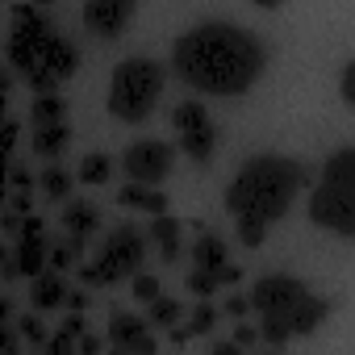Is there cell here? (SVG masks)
<instances>
[{
  "label": "cell",
  "instance_id": "1",
  "mask_svg": "<svg viewBox=\"0 0 355 355\" xmlns=\"http://www.w3.org/2000/svg\"><path fill=\"white\" fill-rule=\"evenodd\" d=\"M171 67L189 88L209 96H243L268 67V51L234 21H201L171 46Z\"/></svg>",
  "mask_w": 355,
  "mask_h": 355
},
{
  "label": "cell",
  "instance_id": "2",
  "mask_svg": "<svg viewBox=\"0 0 355 355\" xmlns=\"http://www.w3.org/2000/svg\"><path fill=\"white\" fill-rule=\"evenodd\" d=\"M305 184V167L297 159L284 155H255L239 167V175L226 189V209L239 222H255V226H272L288 214L293 197Z\"/></svg>",
  "mask_w": 355,
  "mask_h": 355
},
{
  "label": "cell",
  "instance_id": "3",
  "mask_svg": "<svg viewBox=\"0 0 355 355\" xmlns=\"http://www.w3.org/2000/svg\"><path fill=\"white\" fill-rule=\"evenodd\" d=\"M309 222L338 239H355V150L351 146L326 159L322 184L309 197Z\"/></svg>",
  "mask_w": 355,
  "mask_h": 355
},
{
  "label": "cell",
  "instance_id": "4",
  "mask_svg": "<svg viewBox=\"0 0 355 355\" xmlns=\"http://www.w3.org/2000/svg\"><path fill=\"white\" fill-rule=\"evenodd\" d=\"M159 92H163V67L155 59H142V55L121 59L113 67V80H109V113L117 121L138 125L150 117Z\"/></svg>",
  "mask_w": 355,
  "mask_h": 355
},
{
  "label": "cell",
  "instance_id": "5",
  "mask_svg": "<svg viewBox=\"0 0 355 355\" xmlns=\"http://www.w3.org/2000/svg\"><path fill=\"white\" fill-rule=\"evenodd\" d=\"M142 259H146V239H142V230L121 226V230H113V234L105 239V251L96 255V263H84V268H80V280H84L88 288H105V284H117V280H125V276H138Z\"/></svg>",
  "mask_w": 355,
  "mask_h": 355
},
{
  "label": "cell",
  "instance_id": "6",
  "mask_svg": "<svg viewBox=\"0 0 355 355\" xmlns=\"http://www.w3.org/2000/svg\"><path fill=\"white\" fill-rule=\"evenodd\" d=\"M76 63H80L76 46H71L67 38H59V34H46V42L30 55V63H26L21 71H26V84H30L38 96H55V88L76 76Z\"/></svg>",
  "mask_w": 355,
  "mask_h": 355
},
{
  "label": "cell",
  "instance_id": "7",
  "mask_svg": "<svg viewBox=\"0 0 355 355\" xmlns=\"http://www.w3.org/2000/svg\"><path fill=\"white\" fill-rule=\"evenodd\" d=\"M326 313H330V301H326V297L305 293V297H301V301H293L288 309L268 313V318H263V326H259V338H268V343L305 338V334H313V330H318V322H322Z\"/></svg>",
  "mask_w": 355,
  "mask_h": 355
},
{
  "label": "cell",
  "instance_id": "8",
  "mask_svg": "<svg viewBox=\"0 0 355 355\" xmlns=\"http://www.w3.org/2000/svg\"><path fill=\"white\" fill-rule=\"evenodd\" d=\"M171 121H175L180 146H184V155H189L193 163H209V159H214V150H218V125H214V117L205 113V105L180 101V105H175V113H171Z\"/></svg>",
  "mask_w": 355,
  "mask_h": 355
},
{
  "label": "cell",
  "instance_id": "9",
  "mask_svg": "<svg viewBox=\"0 0 355 355\" xmlns=\"http://www.w3.org/2000/svg\"><path fill=\"white\" fill-rule=\"evenodd\" d=\"M171 163H175V150L159 138H142V142L125 146V155H121V171L130 175V184H150V189H159V180H167Z\"/></svg>",
  "mask_w": 355,
  "mask_h": 355
},
{
  "label": "cell",
  "instance_id": "10",
  "mask_svg": "<svg viewBox=\"0 0 355 355\" xmlns=\"http://www.w3.org/2000/svg\"><path fill=\"white\" fill-rule=\"evenodd\" d=\"M46 17L38 13V9H30V5H17L13 9V38H9V59H13V67H26L30 63V55L46 42Z\"/></svg>",
  "mask_w": 355,
  "mask_h": 355
},
{
  "label": "cell",
  "instance_id": "11",
  "mask_svg": "<svg viewBox=\"0 0 355 355\" xmlns=\"http://www.w3.org/2000/svg\"><path fill=\"white\" fill-rule=\"evenodd\" d=\"M309 288H305V280H297V276H263V280H255V288H251V309L255 313H280V309H288L293 301H301Z\"/></svg>",
  "mask_w": 355,
  "mask_h": 355
},
{
  "label": "cell",
  "instance_id": "12",
  "mask_svg": "<svg viewBox=\"0 0 355 355\" xmlns=\"http://www.w3.org/2000/svg\"><path fill=\"white\" fill-rule=\"evenodd\" d=\"M130 17H134V5H130V0H92V5L84 9V26H88L96 38H117Z\"/></svg>",
  "mask_w": 355,
  "mask_h": 355
},
{
  "label": "cell",
  "instance_id": "13",
  "mask_svg": "<svg viewBox=\"0 0 355 355\" xmlns=\"http://www.w3.org/2000/svg\"><path fill=\"white\" fill-rule=\"evenodd\" d=\"M109 338L117 351L130 355H155V334H146V322L134 313H113L109 318Z\"/></svg>",
  "mask_w": 355,
  "mask_h": 355
},
{
  "label": "cell",
  "instance_id": "14",
  "mask_svg": "<svg viewBox=\"0 0 355 355\" xmlns=\"http://www.w3.org/2000/svg\"><path fill=\"white\" fill-rule=\"evenodd\" d=\"M17 272H21V276H42V272H46V247H42V239H21L9 276H17Z\"/></svg>",
  "mask_w": 355,
  "mask_h": 355
},
{
  "label": "cell",
  "instance_id": "15",
  "mask_svg": "<svg viewBox=\"0 0 355 355\" xmlns=\"http://www.w3.org/2000/svg\"><path fill=\"white\" fill-rule=\"evenodd\" d=\"M193 268L197 272H222L226 268V243L218 234H201L193 247Z\"/></svg>",
  "mask_w": 355,
  "mask_h": 355
},
{
  "label": "cell",
  "instance_id": "16",
  "mask_svg": "<svg viewBox=\"0 0 355 355\" xmlns=\"http://www.w3.org/2000/svg\"><path fill=\"white\" fill-rule=\"evenodd\" d=\"M150 234H155V243H159V255H163L167 263H175V259H180V222H175V218L159 214V218H155V226H150Z\"/></svg>",
  "mask_w": 355,
  "mask_h": 355
},
{
  "label": "cell",
  "instance_id": "17",
  "mask_svg": "<svg viewBox=\"0 0 355 355\" xmlns=\"http://www.w3.org/2000/svg\"><path fill=\"white\" fill-rule=\"evenodd\" d=\"M121 205H134V209H146V214L159 218L167 209V197L159 189H150V184H125L121 189Z\"/></svg>",
  "mask_w": 355,
  "mask_h": 355
},
{
  "label": "cell",
  "instance_id": "18",
  "mask_svg": "<svg viewBox=\"0 0 355 355\" xmlns=\"http://www.w3.org/2000/svg\"><path fill=\"white\" fill-rule=\"evenodd\" d=\"M67 138H71L67 121H63V125H38V134H34V150H38L42 159H59V155L67 150Z\"/></svg>",
  "mask_w": 355,
  "mask_h": 355
},
{
  "label": "cell",
  "instance_id": "19",
  "mask_svg": "<svg viewBox=\"0 0 355 355\" xmlns=\"http://www.w3.org/2000/svg\"><path fill=\"white\" fill-rule=\"evenodd\" d=\"M63 222H67L71 239H80V243H84V234H92V230H96L101 214H96L88 201H71V205H67V214H63Z\"/></svg>",
  "mask_w": 355,
  "mask_h": 355
},
{
  "label": "cell",
  "instance_id": "20",
  "mask_svg": "<svg viewBox=\"0 0 355 355\" xmlns=\"http://www.w3.org/2000/svg\"><path fill=\"white\" fill-rule=\"evenodd\" d=\"M63 297H67V288H63L59 272L34 276V305H38V309H55V305H63Z\"/></svg>",
  "mask_w": 355,
  "mask_h": 355
},
{
  "label": "cell",
  "instance_id": "21",
  "mask_svg": "<svg viewBox=\"0 0 355 355\" xmlns=\"http://www.w3.org/2000/svg\"><path fill=\"white\" fill-rule=\"evenodd\" d=\"M67 117V105L59 96H38L34 101V125H63Z\"/></svg>",
  "mask_w": 355,
  "mask_h": 355
},
{
  "label": "cell",
  "instance_id": "22",
  "mask_svg": "<svg viewBox=\"0 0 355 355\" xmlns=\"http://www.w3.org/2000/svg\"><path fill=\"white\" fill-rule=\"evenodd\" d=\"M109 171H113V159L96 150V155H88V159L80 163V180H84V184H105Z\"/></svg>",
  "mask_w": 355,
  "mask_h": 355
},
{
  "label": "cell",
  "instance_id": "23",
  "mask_svg": "<svg viewBox=\"0 0 355 355\" xmlns=\"http://www.w3.org/2000/svg\"><path fill=\"white\" fill-rule=\"evenodd\" d=\"M214 326H218V309H214L209 301H197V305H193V318H189V326H184V334L197 338V334H209Z\"/></svg>",
  "mask_w": 355,
  "mask_h": 355
},
{
  "label": "cell",
  "instance_id": "24",
  "mask_svg": "<svg viewBox=\"0 0 355 355\" xmlns=\"http://www.w3.org/2000/svg\"><path fill=\"white\" fill-rule=\"evenodd\" d=\"M222 288V272H189V293H197V297H214Z\"/></svg>",
  "mask_w": 355,
  "mask_h": 355
},
{
  "label": "cell",
  "instance_id": "25",
  "mask_svg": "<svg viewBox=\"0 0 355 355\" xmlns=\"http://www.w3.org/2000/svg\"><path fill=\"white\" fill-rule=\"evenodd\" d=\"M175 318H180V301H171V297L159 293V297L150 301V322H155V326H171Z\"/></svg>",
  "mask_w": 355,
  "mask_h": 355
},
{
  "label": "cell",
  "instance_id": "26",
  "mask_svg": "<svg viewBox=\"0 0 355 355\" xmlns=\"http://www.w3.org/2000/svg\"><path fill=\"white\" fill-rule=\"evenodd\" d=\"M42 189H46L51 197H59V201H63V197L71 193V175H67L63 167H46V171H42Z\"/></svg>",
  "mask_w": 355,
  "mask_h": 355
},
{
  "label": "cell",
  "instance_id": "27",
  "mask_svg": "<svg viewBox=\"0 0 355 355\" xmlns=\"http://www.w3.org/2000/svg\"><path fill=\"white\" fill-rule=\"evenodd\" d=\"M239 239H243V247H259L268 239V230L255 226V222H239Z\"/></svg>",
  "mask_w": 355,
  "mask_h": 355
},
{
  "label": "cell",
  "instance_id": "28",
  "mask_svg": "<svg viewBox=\"0 0 355 355\" xmlns=\"http://www.w3.org/2000/svg\"><path fill=\"white\" fill-rule=\"evenodd\" d=\"M134 297L138 301H155L159 297V280L155 276H134Z\"/></svg>",
  "mask_w": 355,
  "mask_h": 355
},
{
  "label": "cell",
  "instance_id": "29",
  "mask_svg": "<svg viewBox=\"0 0 355 355\" xmlns=\"http://www.w3.org/2000/svg\"><path fill=\"white\" fill-rule=\"evenodd\" d=\"M255 338H259V330H255V326H247V322H243V326H239V330H234V338H230V343H234V347H239V351H247V347H255Z\"/></svg>",
  "mask_w": 355,
  "mask_h": 355
},
{
  "label": "cell",
  "instance_id": "30",
  "mask_svg": "<svg viewBox=\"0 0 355 355\" xmlns=\"http://www.w3.org/2000/svg\"><path fill=\"white\" fill-rule=\"evenodd\" d=\"M343 105H355V63L343 67Z\"/></svg>",
  "mask_w": 355,
  "mask_h": 355
},
{
  "label": "cell",
  "instance_id": "31",
  "mask_svg": "<svg viewBox=\"0 0 355 355\" xmlns=\"http://www.w3.org/2000/svg\"><path fill=\"white\" fill-rule=\"evenodd\" d=\"M226 313H230V318H247V313H251V301H247L243 293H234V297L226 301Z\"/></svg>",
  "mask_w": 355,
  "mask_h": 355
},
{
  "label": "cell",
  "instance_id": "32",
  "mask_svg": "<svg viewBox=\"0 0 355 355\" xmlns=\"http://www.w3.org/2000/svg\"><path fill=\"white\" fill-rule=\"evenodd\" d=\"M21 330H26L30 343H42V322L38 318H21Z\"/></svg>",
  "mask_w": 355,
  "mask_h": 355
},
{
  "label": "cell",
  "instance_id": "33",
  "mask_svg": "<svg viewBox=\"0 0 355 355\" xmlns=\"http://www.w3.org/2000/svg\"><path fill=\"white\" fill-rule=\"evenodd\" d=\"M63 334H67V338H80V334H84V318H80V313H71V318H67V326H63Z\"/></svg>",
  "mask_w": 355,
  "mask_h": 355
},
{
  "label": "cell",
  "instance_id": "34",
  "mask_svg": "<svg viewBox=\"0 0 355 355\" xmlns=\"http://www.w3.org/2000/svg\"><path fill=\"white\" fill-rule=\"evenodd\" d=\"M46 355H71V338H67V334H59V338L46 347Z\"/></svg>",
  "mask_w": 355,
  "mask_h": 355
},
{
  "label": "cell",
  "instance_id": "35",
  "mask_svg": "<svg viewBox=\"0 0 355 355\" xmlns=\"http://www.w3.org/2000/svg\"><path fill=\"white\" fill-rule=\"evenodd\" d=\"M80 351H84V355H96V351H101V338H92V334H80Z\"/></svg>",
  "mask_w": 355,
  "mask_h": 355
},
{
  "label": "cell",
  "instance_id": "36",
  "mask_svg": "<svg viewBox=\"0 0 355 355\" xmlns=\"http://www.w3.org/2000/svg\"><path fill=\"white\" fill-rule=\"evenodd\" d=\"M63 305H71V309L80 313V309L88 305V297H84V293H67V297H63Z\"/></svg>",
  "mask_w": 355,
  "mask_h": 355
},
{
  "label": "cell",
  "instance_id": "37",
  "mask_svg": "<svg viewBox=\"0 0 355 355\" xmlns=\"http://www.w3.org/2000/svg\"><path fill=\"white\" fill-rule=\"evenodd\" d=\"M209 355H243V351H239V347H234V343H218V347H214V351H209Z\"/></svg>",
  "mask_w": 355,
  "mask_h": 355
},
{
  "label": "cell",
  "instance_id": "38",
  "mask_svg": "<svg viewBox=\"0 0 355 355\" xmlns=\"http://www.w3.org/2000/svg\"><path fill=\"white\" fill-rule=\"evenodd\" d=\"M9 84H13V80H9V71H5V67H0V96H5V92H9Z\"/></svg>",
  "mask_w": 355,
  "mask_h": 355
},
{
  "label": "cell",
  "instance_id": "39",
  "mask_svg": "<svg viewBox=\"0 0 355 355\" xmlns=\"http://www.w3.org/2000/svg\"><path fill=\"white\" fill-rule=\"evenodd\" d=\"M0 125H5V96H0Z\"/></svg>",
  "mask_w": 355,
  "mask_h": 355
}]
</instances>
